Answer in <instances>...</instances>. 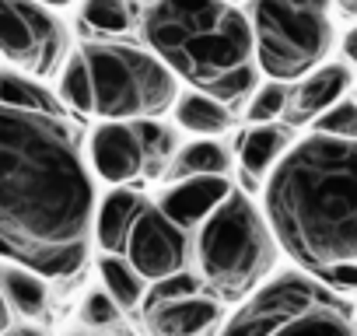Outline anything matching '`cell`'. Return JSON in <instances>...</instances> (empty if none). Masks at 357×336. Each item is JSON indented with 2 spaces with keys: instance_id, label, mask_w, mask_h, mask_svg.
<instances>
[{
  "instance_id": "6da1fadb",
  "label": "cell",
  "mask_w": 357,
  "mask_h": 336,
  "mask_svg": "<svg viewBox=\"0 0 357 336\" xmlns=\"http://www.w3.org/2000/svg\"><path fill=\"white\" fill-rule=\"evenodd\" d=\"M95 186L60 116L0 105V259L43 280L81 270Z\"/></svg>"
},
{
  "instance_id": "7a4b0ae2",
  "label": "cell",
  "mask_w": 357,
  "mask_h": 336,
  "mask_svg": "<svg viewBox=\"0 0 357 336\" xmlns=\"http://www.w3.org/2000/svg\"><path fill=\"white\" fill-rule=\"evenodd\" d=\"M354 140L312 133L270 168L266 217L291 259L322 287H357V186Z\"/></svg>"
},
{
  "instance_id": "3957f363",
  "label": "cell",
  "mask_w": 357,
  "mask_h": 336,
  "mask_svg": "<svg viewBox=\"0 0 357 336\" xmlns=\"http://www.w3.org/2000/svg\"><path fill=\"white\" fill-rule=\"evenodd\" d=\"M197 256L207 284L221 294L238 298L256 287L273 266V235L245 193H228L204 221Z\"/></svg>"
},
{
  "instance_id": "277c9868",
  "label": "cell",
  "mask_w": 357,
  "mask_h": 336,
  "mask_svg": "<svg viewBox=\"0 0 357 336\" xmlns=\"http://www.w3.org/2000/svg\"><path fill=\"white\" fill-rule=\"evenodd\" d=\"M252 56L273 81H298L315 70L333 43L329 0H252Z\"/></svg>"
},
{
  "instance_id": "5b68a950",
  "label": "cell",
  "mask_w": 357,
  "mask_h": 336,
  "mask_svg": "<svg viewBox=\"0 0 357 336\" xmlns=\"http://www.w3.org/2000/svg\"><path fill=\"white\" fill-rule=\"evenodd\" d=\"M81 56L91 77V112L102 119H154L178 98L175 74L144 49L95 43Z\"/></svg>"
},
{
  "instance_id": "8992f818",
  "label": "cell",
  "mask_w": 357,
  "mask_h": 336,
  "mask_svg": "<svg viewBox=\"0 0 357 336\" xmlns=\"http://www.w3.org/2000/svg\"><path fill=\"white\" fill-rule=\"evenodd\" d=\"M0 56L29 77H50L67 56V32L36 0H0Z\"/></svg>"
},
{
  "instance_id": "52a82bcc",
  "label": "cell",
  "mask_w": 357,
  "mask_h": 336,
  "mask_svg": "<svg viewBox=\"0 0 357 336\" xmlns=\"http://www.w3.org/2000/svg\"><path fill=\"white\" fill-rule=\"evenodd\" d=\"M245 60H252V29L249 18L238 8H231L214 29L193 36L165 67L178 77H190L193 84H204L214 74L231 70Z\"/></svg>"
},
{
  "instance_id": "ba28073f",
  "label": "cell",
  "mask_w": 357,
  "mask_h": 336,
  "mask_svg": "<svg viewBox=\"0 0 357 336\" xmlns=\"http://www.w3.org/2000/svg\"><path fill=\"white\" fill-rule=\"evenodd\" d=\"M333 291H326L315 277H298V273H284L280 280L266 284L263 291H256L245 308L228 322L225 336H266L277 322H284L287 315L329 298Z\"/></svg>"
},
{
  "instance_id": "9c48e42d",
  "label": "cell",
  "mask_w": 357,
  "mask_h": 336,
  "mask_svg": "<svg viewBox=\"0 0 357 336\" xmlns=\"http://www.w3.org/2000/svg\"><path fill=\"white\" fill-rule=\"evenodd\" d=\"M123 252H126V263L144 280H161V277H168V273L186 266L190 242H186L183 228L172 224L154 204H147L140 211V217L133 221Z\"/></svg>"
},
{
  "instance_id": "30bf717a",
  "label": "cell",
  "mask_w": 357,
  "mask_h": 336,
  "mask_svg": "<svg viewBox=\"0 0 357 336\" xmlns=\"http://www.w3.org/2000/svg\"><path fill=\"white\" fill-rule=\"evenodd\" d=\"M228 11L231 4L225 0H154L144 15V36L161 63H168L193 36L214 29Z\"/></svg>"
},
{
  "instance_id": "8fae6325",
  "label": "cell",
  "mask_w": 357,
  "mask_h": 336,
  "mask_svg": "<svg viewBox=\"0 0 357 336\" xmlns=\"http://www.w3.org/2000/svg\"><path fill=\"white\" fill-rule=\"evenodd\" d=\"M298 81L301 84L294 91H287V102H284V112H280L287 119V126H305L319 112H326L329 105H336L350 91L354 74H350L347 63H319L315 70H308Z\"/></svg>"
},
{
  "instance_id": "7c38bea8",
  "label": "cell",
  "mask_w": 357,
  "mask_h": 336,
  "mask_svg": "<svg viewBox=\"0 0 357 336\" xmlns=\"http://www.w3.org/2000/svg\"><path fill=\"white\" fill-rule=\"evenodd\" d=\"M231 193V183L225 176H190V179H178L158 204V211L178 224V228H193L200 224L225 197Z\"/></svg>"
},
{
  "instance_id": "4fadbf2b",
  "label": "cell",
  "mask_w": 357,
  "mask_h": 336,
  "mask_svg": "<svg viewBox=\"0 0 357 336\" xmlns=\"http://www.w3.org/2000/svg\"><path fill=\"white\" fill-rule=\"evenodd\" d=\"M91 165L105 183H116V186L140 176V151H137L130 123L105 119L91 133Z\"/></svg>"
},
{
  "instance_id": "5bb4252c",
  "label": "cell",
  "mask_w": 357,
  "mask_h": 336,
  "mask_svg": "<svg viewBox=\"0 0 357 336\" xmlns=\"http://www.w3.org/2000/svg\"><path fill=\"white\" fill-rule=\"evenodd\" d=\"M221 308L214 298L190 294V298H175L161 305H147V326L151 336H204L218 322Z\"/></svg>"
},
{
  "instance_id": "9a60e30c",
  "label": "cell",
  "mask_w": 357,
  "mask_h": 336,
  "mask_svg": "<svg viewBox=\"0 0 357 336\" xmlns=\"http://www.w3.org/2000/svg\"><path fill=\"white\" fill-rule=\"evenodd\" d=\"M144 207H147V200H144L140 193H130V190H116V193H109L105 204L95 211L91 238H95L105 252L119 256V252L126 249L130 228H133V221L140 217Z\"/></svg>"
},
{
  "instance_id": "2e32d148",
  "label": "cell",
  "mask_w": 357,
  "mask_h": 336,
  "mask_svg": "<svg viewBox=\"0 0 357 336\" xmlns=\"http://www.w3.org/2000/svg\"><path fill=\"white\" fill-rule=\"evenodd\" d=\"M266 336H354V315H350L347 301H333V294H329V298L287 315Z\"/></svg>"
},
{
  "instance_id": "e0dca14e",
  "label": "cell",
  "mask_w": 357,
  "mask_h": 336,
  "mask_svg": "<svg viewBox=\"0 0 357 336\" xmlns=\"http://www.w3.org/2000/svg\"><path fill=\"white\" fill-rule=\"evenodd\" d=\"M287 147H291L287 130L273 126V123H256L252 130H245L238 137V158H242V172H245L249 186H256V179H263L270 172Z\"/></svg>"
},
{
  "instance_id": "ac0fdd59",
  "label": "cell",
  "mask_w": 357,
  "mask_h": 336,
  "mask_svg": "<svg viewBox=\"0 0 357 336\" xmlns=\"http://www.w3.org/2000/svg\"><path fill=\"white\" fill-rule=\"evenodd\" d=\"M175 119L183 130L200 133V137H221L231 126V109L211 98L207 91H190L183 98H175Z\"/></svg>"
},
{
  "instance_id": "d6986e66",
  "label": "cell",
  "mask_w": 357,
  "mask_h": 336,
  "mask_svg": "<svg viewBox=\"0 0 357 336\" xmlns=\"http://www.w3.org/2000/svg\"><path fill=\"white\" fill-rule=\"evenodd\" d=\"M228 147L218 140H197L190 147H183L178 154H172L168 168H165V179H190V176H225L228 172Z\"/></svg>"
},
{
  "instance_id": "ffe728a7",
  "label": "cell",
  "mask_w": 357,
  "mask_h": 336,
  "mask_svg": "<svg viewBox=\"0 0 357 336\" xmlns=\"http://www.w3.org/2000/svg\"><path fill=\"white\" fill-rule=\"evenodd\" d=\"M0 294H4L11 312H22L25 319H39L46 312V301H50L43 277H36L32 270H22L15 263L0 270Z\"/></svg>"
},
{
  "instance_id": "44dd1931",
  "label": "cell",
  "mask_w": 357,
  "mask_h": 336,
  "mask_svg": "<svg viewBox=\"0 0 357 336\" xmlns=\"http://www.w3.org/2000/svg\"><path fill=\"white\" fill-rule=\"evenodd\" d=\"M137 151H140V172L147 176H165V168L175 154V133L158 123V119H130Z\"/></svg>"
},
{
  "instance_id": "7402d4cb",
  "label": "cell",
  "mask_w": 357,
  "mask_h": 336,
  "mask_svg": "<svg viewBox=\"0 0 357 336\" xmlns=\"http://www.w3.org/2000/svg\"><path fill=\"white\" fill-rule=\"evenodd\" d=\"M0 105L11 109H29V112H46V116H60V102L50 95L46 84H39L29 74H15V70H0Z\"/></svg>"
},
{
  "instance_id": "603a6c76",
  "label": "cell",
  "mask_w": 357,
  "mask_h": 336,
  "mask_svg": "<svg viewBox=\"0 0 357 336\" xmlns=\"http://www.w3.org/2000/svg\"><path fill=\"white\" fill-rule=\"evenodd\" d=\"M98 273H102V280H105V294H109V301L116 305V308H137L140 301H144V291H147V280L123 259V256H102V263H98Z\"/></svg>"
},
{
  "instance_id": "cb8c5ba5",
  "label": "cell",
  "mask_w": 357,
  "mask_h": 336,
  "mask_svg": "<svg viewBox=\"0 0 357 336\" xmlns=\"http://www.w3.org/2000/svg\"><path fill=\"white\" fill-rule=\"evenodd\" d=\"M211 98H218L221 105H238V102H245L256 88H259V67L252 63V60H245V63H238V67H231V70H221V74H214L211 81H204L200 84Z\"/></svg>"
},
{
  "instance_id": "d4e9b609",
  "label": "cell",
  "mask_w": 357,
  "mask_h": 336,
  "mask_svg": "<svg viewBox=\"0 0 357 336\" xmlns=\"http://www.w3.org/2000/svg\"><path fill=\"white\" fill-rule=\"evenodd\" d=\"M133 15L137 11L130 0H84V22L98 32H109V36L130 32Z\"/></svg>"
},
{
  "instance_id": "484cf974",
  "label": "cell",
  "mask_w": 357,
  "mask_h": 336,
  "mask_svg": "<svg viewBox=\"0 0 357 336\" xmlns=\"http://www.w3.org/2000/svg\"><path fill=\"white\" fill-rule=\"evenodd\" d=\"M60 95L70 109L77 112H91V77H88V63L81 53H74L60 74Z\"/></svg>"
},
{
  "instance_id": "4316f807",
  "label": "cell",
  "mask_w": 357,
  "mask_h": 336,
  "mask_svg": "<svg viewBox=\"0 0 357 336\" xmlns=\"http://www.w3.org/2000/svg\"><path fill=\"white\" fill-rule=\"evenodd\" d=\"M312 123H315V133L354 140V137H357V105H354V102L343 95L336 105H329L326 112H319Z\"/></svg>"
},
{
  "instance_id": "83f0119b",
  "label": "cell",
  "mask_w": 357,
  "mask_h": 336,
  "mask_svg": "<svg viewBox=\"0 0 357 336\" xmlns=\"http://www.w3.org/2000/svg\"><path fill=\"white\" fill-rule=\"evenodd\" d=\"M190 294H200V280L186 270H175L161 280L151 284V291H144V301L140 305H161V301H175V298H190Z\"/></svg>"
},
{
  "instance_id": "f1b7e54d",
  "label": "cell",
  "mask_w": 357,
  "mask_h": 336,
  "mask_svg": "<svg viewBox=\"0 0 357 336\" xmlns=\"http://www.w3.org/2000/svg\"><path fill=\"white\" fill-rule=\"evenodd\" d=\"M284 102H287V88L280 84V81H273V84H263V88H256L252 91V98H249V119L252 123H273L280 112H284Z\"/></svg>"
},
{
  "instance_id": "f546056e",
  "label": "cell",
  "mask_w": 357,
  "mask_h": 336,
  "mask_svg": "<svg viewBox=\"0 0 357 336\" xmlns=\"http://www.w3.org/2000/svg\"><path fill=\"white\" fill-rule=\"evenodd\" d=\"M84 315H88V322H95V326H112L116 315H119V308L109 301V294H91Z\"/></svg>"
},
{
  "instance_id": "4dcf8cb0",
  "label": "cell",
  "mask_w": 357,
  "mask_h": 336,
  "mask_svg": "<svg viewBox=\"0 0 357 336\" xmlns=\"http://www.w3.org/2000/svg\"><path fill=\"white\" fill-rule=\"evenodd\" d=\"M11 329V308L4 301V294H0V333H8Z\"/></svg>"
},
{
  "instance_id": "1f68e13d",
  "label": "cell",
  "mask_w": 357,
  "mask_h": 336,
  "mask_svg": "<svg viewBox=\"0 0 357 336\" xmlns=\"http://www.w3.org/2000/svg\"><path fill=\"white\" fill-rule=\"evenodd\" d=\"M0 336H43L39 329H8V333H0Z\"/></svg>"
},
{
  "instance_id": "d6a6232c",
  "label": "cell",
  "mask_w": 357,
  "mask_h": 336,
  "mask_svg": "<svg viewBox=\"0 0 357 336\" xmlns=\"http://www.w3.org/2000/svg\"><path fill=\"white\" fill-rule=\"evenodd\" d=\"M36 4H43V8H67V4H74V0H36Z\"/></svg>"
}]
</instances>
